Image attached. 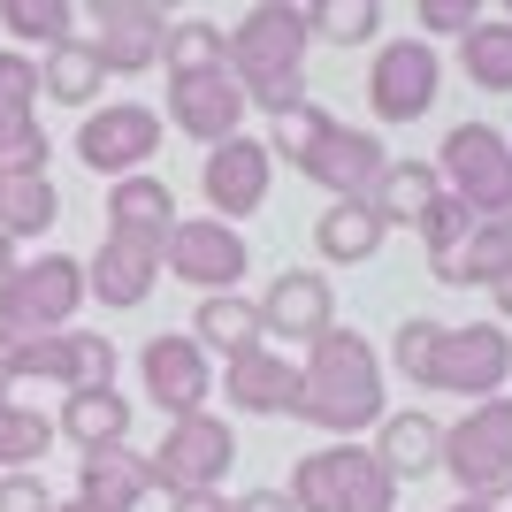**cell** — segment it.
Returning <instances> with one entry per match:
<instances>
[{"instance_id":"b9f144b4","label":"cell","mask_w":512,"mask_h":512,"mask_svg":"<svg viewBox=\"0 0 512 512\" xmlns=\"http://www.w3.org/2000/svg\"><path fill=\"white\" fill-rule=\"evenodd\" d=\"M245 100L268 107V115H283V107H299V100H306V77H299V69H291V77H268V85H253Z\"/></svg>"},{"instance_id":"7a4b0ae2","label":"cell","mask_w":512,"mask_h":512,"mask_svg":"<svg viewBox=\"0 0 512 512\" xmlns=\"http://www.w3.org/2000/svg\"><path fill=\"white\" fill-rule=\"evenodd\" d=\"M291 505L299 512H398V482H390V467L367 444L337 436V444H321V451L299 459Z\"/></svg>"},{"instance_id":"8d00e7d4","label":"cell","mask_w":512,"mask_h":512,"mask_svg":"<svg viewBox=\"0 0 512 512\" xmlns=\"http://www.w3.org/2000/svg\"><path fill=\"white\" fill-rule=\"evenodd\" d=\"M0 23L23 46H62L69 39V0H0Z\"/></svg>"},{"instance_id":"7dc6e473","label":"cell","mask_w":512,"mask_h":512,"mask_svg":"<svg viewBox=\"0 0 512 512\" xmlns=\"http://www.w3.org/2000/svg\"><path fill=\"white\" fill-rule=\"evenodd\" d=\"M16 276V245H8V237H0V283Z\"/></svg>"},{"instance_id":"603a6c76","label":"cell","mask_w":512,"mask_h":512,"mask_svg":"<svg viewBox=\"0 0 512 512\" xmlns=\"http://www.w3.org/2000/svg\"><path fill=\"white\" fill-rule=\"evenodd\" d=\"M77 497L100 512H138L153 497V467H146V451H77Z\"/></svg>"},{"instance_id":"f546056e","label":"cell","mask_w":512,"mask_h":512,"mask_svg":"<svg viewBox=\"0 0 512 512\" xmlns=\"http://www.w3.org/2000/svg\"><path fill=\"white\" fill-rule=\"evenodd\" d=\"M107 85V69H100V54H92L77 31H69L62 46H46V62H39V92L46 100H62V107H92V92Z\"/></svg>"},{"instance_id":"277c9868","label":"cell","mask_w":512,"mask_h":512,"mask_svg":"<svg viewBox=\"0 0 512 512\" xmlns=\"http://www.w3.org/2000/svg\"><path fill=\"white\" fill-rule=\"evenodd\" d=\"M444 474L459 497H512V398H474L444 428Z\"/></svg>"},{"instance_id":"f6af8a7d","label":"cell","mask_w":512,"mask_h":512,"mask_svg":"<svg viewBox=\"0 0 512 512\" xmlns=\"http://www.w3.org/2000/svg\"><path fill=\"white\" fill-rule=\"evenodd\" d=\"M444 512H505L497 497H459V505H444Z\"/></svg>"},{"instance_id":"4dcf8cb0","label":"cell","mask_w":512,"mask_h":512,"mask_svg":"<svg viewBox=\"0 0 512 512\" xmlns=\"http://www.w3.org/2000/svg\"><path fill=\"white\" fill-rule=\"evenodd\" d=\"M436 192H444V176L428 169V161H383V176H375L367 207L383 214V222H421Z\"/></svg>"},{"instance_id":"cb8c5ba5","label":"cell","mask_w":512,"mask_h":512,"mask_svg":"<svg viewBox=\"0 0 512 512\" xmlns=\"http://www.w3.org/2000/svg\"><path fill=\"white\" fill-rule=\"evenodd\" d=\"M153 268H161V253L130 245V237H100V253L85 260V291L100 306H146L153 299Z\"/></svg>"},{"instance_id":"c3c4849f","label":"cell","mask_w":512,"mask_h":512,"mask_svg":"<svg viewBox=\"0 0 512 512\" xmlns=\"http://www.w3.org/2000/svg\"><path fill=\"white\" fill-rule=\"evenodd\" d=\"M0 398H16V375H8V360H0Z\"/></svg>"},{"instance_id":"ab89813d","label":"cell","mask_w":512,"mask_h":512,"mask_svg":"<svg viewBox=\"0 0 512 512\" xmlns=\"http://www.w3.org/2000/svg\"><path fill=\"white\" fill-rule=\"evenodd\" d=\"M0 512H54V490L39 482V467H8L0 474Z\"/></svg>"},{"instance_id":"44dd1931","label":"cell","mask_w":512,"mask_h":512,"mask_svg":"<svg viewBox=\"0 0 512 512\" xmlns=\"http://www.w3.org/2000/svg\"><path fill=\"white\" fill-rule=\"evenodd\" d=\"M169 230H176V192H169V184H161L153 169L115 176V192H107V237H130V245L161 253Z\"/></svg>"},{"instance_id":"e575fe53","label":"cell","mask_w":512,"mask_h":512,"mask_svg":"<svg viewBox=\"0 0 512 512\" xmlns=\"http://www.w3.org/2000/svg\"><path fill=\"white\" fill-rule=\"evenodd\" d=\"M474 222H482V207H474V199H459V192H436V199H428V214L413 222V230L428 237V260H436V253H459V245L474 237Z\"/></svg>"},{"instance_id":"681fc988","label":"cell","mask_w":512,"mask_h":512,"mask_svg":"<svg viewBox=\"0 0 512 512\" xmlns=\"http://www.w3.org/2000/svg\"><path fill=\"white\" fill-rule=\"evenodd\" d=\"M54 512H100V505H85V497H69V505H54Z\"/></svg>"},{"instance_id":"7402d4cb","label":"cell","mask_w":512,"mask_h":512,"mask_svg":"<svg viewBox=\"0 0 512 512\" xmlns=\"http://www.w3.org/2000/svg\"><path fill=\"white\" fill-rule=\"evenodd\" d=\"M367 451L390 467V482H421V474L444 467V421H436V413H421V406L383 413V421H375V444H367Z\"/></svg>"},{"instance_id":"83f0119b","label":"cell","mask_w":512,"mask_h":512,"mask_svg":"<svg viewBox=\"0 0 512 512\" xmlns=\"http://www.w3.org/2000/svg\"><path fill=\"white\" fill-rule=\"evenodd\" d=\"M62 222V192L46 184V169H0V237L23 245Z\"/></svg>"},{"instance_id":"ee69618b","label":"cell","mask_w":512,"mask_h":512,"mask_svg":"<svg viewBox=\"0 0 512 512\" xmlns=\"http://www.w3.org/2000/svg\"><path fill=\"white\" fill-rule=\"evenodd\" d=\"M237 512H299V505H291V490H245Z\"/></svg>"},{"instance_id":"60d3db41","label":"cell","mask_w":512,"mask_h":512,"mask_svg":"<svg viewBox=\"0 0 512 512\" xmlns=\"http://www.w3.org/2000/svg\"><path fill=\"white\" fill-rule=\"evenodd\" d=\"M421 23L428 31H467V23H482V0H421Z\"/></svg>"},{"instance_id":"d6a6232c","label":"cell","mask_w":512,"mask_h":512,"mask_svg":"<svg viewBox=\"0 0 512 512\" xmlns=\"http://www.w3.org/2000/svg\"><path fill=\"white\" fill-rule=\"evenodd\" d=\"M375 31H383V8H375V0H306V39L367 46Z\"/></svg>"},{"instance_id":"5b68a950","label":"cell","mask_w":512,"mask_h":512,"mask_svg":"<svg viewBox=\"0 0 512 512\" xmlns=\"http://www.w3.org/2000/svg\"><path fill=\"white\" fill-rule=\"evenodd\" d=\"M153 467V490H222V474L237 467V428L214 421V413H184V421H169V436L146 451Z\"/></svg>"},{"instance_id":"e0dca14e","label":"cell","mask_w":512,"mask_h":512,"mask_svg":"<svg viewBox=\"0 0 512 512\" xmlns=\"http://www.w3.org/2000/svg\"><path fill=\"white\" fill-rule=\"evenodd\" d=\"M367 100L383 123H421L436 107V46L428 39H398L375 54V77H367Z\"/></svg>"},{"instance_id":"74e56055","label":"cell","mask_w":512,"mask_h":512,"mask_svg":"<svg viewBox=\"0 0 512 512\" xmlns=\"http://www.w3.org/2000/svg\"><path fill=\"white\" fill-rule=\"evenodd\" d=\"M222 31H214V23H169V39H161V62H169V77L176 69H214L222 62Z\"/></svg>"},{"instance_id":"d6986e66","label":"cell","mask_w":512,"mask_h":512,"mask_svg":"<svg viewBox=\"0 0 512 512\" xmlns=\"http://www.w3.org/2000/svg\"><path fill=\"white\" fill-rule=\"evenodd\" d=\"M31 92H39L31 54L0 46V169H46V130L31 115Z\"/></svg>"},{"instance_id":"8fae6325","label":"cell","mask_w":512,"mask_h":512,"mask_svg":"<svg viewBox=\"0 0 512 512\" xmlns=\"http://www.w3.org/2000/svg\"><path fill=\"white\" fill-rule=\"evenodd\" d=\"M444 192H459V199H474L482 214H497L505 207V184H512V146H505V130L497 123H459V130H444Z\"/></svg>"},{"instance_id":"d4e9b609","label":"cell","mask_w":512,"mask_h":512,"mask_svg":"<svg viewBox=\"0 0 512 512\" xmlns=\"http://www.w3.org/2000/svg\"><path fill=\"white\" fill-rule=\"evenodd\" d=\"M54 436H69L77 451H115V444H130V398H123L115 383H107V390H62Z\"/></svg>"},{"instance_id":"484cf974","label":"cell","mask_w":512,"mask_h":512,"mask_svg":"<svg viewBox=\"0 0 512 512\" xmlns=\"http://www.w3.org/2000/svg\"><path fill=\"white\" fill-rule=\"evenodd\" d=\"M428 268H436V283H451V291H459V283L512 276V214H482L467 245H459V253H436Z\"/></svg>"},{"instance_id":"3957f363","label":"cell","mask_w":512,"mask_h":512,"mask_svg":"<svg viewBox=\"0 0 512 512\" xmlns=\"http://www.w3.org/2000/svg\"><path fill=\"white\" fill-rule=\"evenodd\" d=\"M85 299H92V291H85V260L39 253L31 268L16 260V276L0 283V352L23 344V337H54V329H69Z\"/></svg>"},{"instance_id":"6da1fadb","label":"cell","mask_w":512,"mask_h":512,"mask_svg":"<svg viewBox=\"0 0 512 512\" xmlns=\"http://www.w3.org/2000/svg\"><path fill=\"white\" fill-rule=\"evenodd\" d=\"M390 413V383H383V352L360 329H329L306 344L299 367V421L329 428V436H360Z\"/></svg>"},{"instance_id":"816d5d0a","label":"cell","mask_w":512,"mask_h":512,"mask_svg":"<svg viewBox=\"0 0 512 512\" xmlns=\"http://www.w3.org/2000/svg\"><path fill=\"white\" fill-rule=\"evenodd\" d=\"M497 214H512V184H505V207H497Z\"/></svg>"},{"instance_id":"8992f818","label":"cell","mask_w":512,"mask_h":512,"mask_svg":"<svg viewBox=\"0 0 512 512\" xmlns=\"http://www.w3.org/2000/svg\"><path fill=\"white\" fill-rule=\"evenodd\" d=\"M306 16L291 8V0H260L253 16L230 31V46H222V69H230L237 85L253 92V85H268V77H291V69L306 62Z\"/></svg>"},{"instance_id":"7c38bea8","label":"cell","mask_w":512,"mask_h":512,"mask_svg":"<svg viewBox=\"0 0 512 512\" xmlns=\"http://www.w3.org/2000/svg\"><path fill=\"white\" fill-rule=\"evenodd\" d=\"M161 39H169V23L138 8V0H85V46L100 54L107 77H138V69L161 62Z\"/></svg>"},{"instance_id":"bcb514c9","label":"cell","mask_w":512,"mask_h":512,"mask_svg":"<svg viewBox=\"0 0 512 512\" xmlns=\"http://www.w3.org/2000/svg\"><path fill=\"white\" fill-rule=\"evenodd\" d=\"M490 291H497V314H505V321H512V276H497V283H490Z\"/></svg>"},{"instance_id":"ffe728a7","label":"cell","mask_w":512,"mask_h":512,"mask_svg":"<svg viewBox=\"0 0 512 512\" xmlns=\"http://www.w3.org/2000/svg\"><path fill=\"white\" fill-rule=\"evenodd\" d=\"M383 161H390V153L375 146L367 130H344L337 115H329V130L314 138V153H306L299 169L314 176L329 199H367V192H375V176H383Z\"/></svg>"},{"instance_id":"5bb4252c","label":"cell","mask_w":512,"mask_h":512,"mask_svg":"<svg viewBox=\"0 0 512 512\" xmlns=\"http://www.w3.org/2000/svg\"><path fill=\"white\" fill-rule=\"evenodd\" d=\"M268 176H276V153L260 138H214L207 146V169H199V192H207V214L214 222H237V214H260L268 199Z\"/></svg>"},{"instance_id":"f5cc1de1","label":"cell","mask_w":512,"mask_h":512,"mask_svg":"<svg viewBox=\"0 0 512 512\" xmlns=\"http://www.w3.org/2000/svg\"><path fill=\"white\" fill-rule=\"evenodd\" d=\"M505 8H512V0H505Z\"/></svg>"},{"instance_id":"ba28073f","label":"cell","mask_w":512,"mask_h":512,"mask_svg":"<svg viewBox=\"0 0 512 512\" xmlns=\"http://www.w3.org/2000/svg\"><path fill=\"white\" fill-rule=\"evenodd\" d=\"M16 383H54V390H107L115 383V344L85 337V329H54V337H23L0 352Z\"/></svg>"},{"instance_id":"f1b7e54d","label":"cell","mask_w":512,"mask_h":512,"mask_svg":"<svg viewBox=\"0 0 512 512\" xmlns=\"http://www.w3.org/2000/svg\"><path fill=\"white\" fill-rule=\"evenodd\" d=\"M192 337H199V344H214L222 360H237V352L268 344V337H260V306H253V299H237V291H207V299H199Z\"/></svg>"},{"instance_id":"ac0fdd59","label":"cell","mask_w":512,"mask_h":512,"mask_svg":"<svg viewBox=\"0 0 512 512\" xmlns=\"http://www.w3.org/2000/svg\"><path fill=\"white\" fill-rule=\"evenodd\" d=\"M222 398L237 413H260V421H299V367L276 344H253V352H237L222 367Z\"/></svg>"},{"instance_id":"7bdbcfd3","label":"cell","mask_w":512,"mask_h":512,"mask_svg":"<svg viewBox=\"0 0 512 512\" xmlns=\"http://www.w3.org/2000/svg\"><path fill=\"white\" fill-rule=\"evenodd\" d=\"M169 512H237V497H222V490H176Z\"/></svg>"},{"instance_id":"f35d334b","label":"cell","mask_w":512,"mask_h":512,"mask_svg":"<svg viewBox=\"0 0 512 512\" xmlns=\"http://www.w3.org/2000/svg\"><path fill=\"white\" fill-rule=\"evenodd\" d=\"M321 130H329V115H321L314 100H299V107H283V115H276V146H268V153H291V161H306Z\"/></svg>"},{"instance_id":"52a82bcc","label":"cell","mask_w":512,"mask_h":512,"mask_svg":"<svg viewBox=\"0 0 512 512\" xmlns=\"http://www.w3.org/2000/svg\"><path fill=\"white\" fill-rule=\"evenodd\" d=\"M161 268H169L176 283H192L199 299H207V291H237V283H245V268H253V253H245L237 222H214V214H176L169 245H161Z\"/></svg>"},{"instance_id":"d590c367","label":"cell","mask_w":512,"mask_h":512,"mask_svg":"<svg viewBox=\"0 0 512 512\" xmlns=\"http://www.w3.org/2000/svg\"><path fill=\"white\" fill-rule=\"evenodd\" d=\"M444 329H451V321H428V314L398 321V337H390V360H398V375H406V383H421V390H428V375H436V344H444Z\"/></svg>"},{"instance_id":"1f68e13d","label":"cell","mask_w":512,"mask_h":512,"mask_svg":"<svg viewBox=\"0 0 512 512\" xmlns=\"http://www.w3.org/2000/svg\"><path fill=\"white\" fill-rule=\"evenodd\" d=\"M459 62L482 92H512V16L505 23H467L459 31Z\"/></svg>"},{"instance_id":"9a60e30c","label":"cell","mask_w":512,"mask_h":512,"mask_svg":"<svg viewBox=\"0 0 512 512\" xmlns=\"http://www.w3.org/2000/svg\"><path fill=\"white\" fill-rule=\"evenodd\" d=\"M253 306H260V337H276V344H314L337 329L329 276H314V268H276Z\"/></svg>"},{"instance_id":"836d02e7","label":"cell","mask_w":512,"mask_h":512,"mask_svg":"<svg viewBox=\"0 0 512 512\" xmlns=\"http://www.w3.org/2000/svg\"><path fill=\"white\" fill-rule=\"evenodd\" d=\"M46 451H54V421L31 406H16V398H0V474L8 467H39Z\"/></svg>"},{"instance_id":"f907efd6","label":"cell","mask_w":512,"mask_h":512,"mask_svg":"<svg viewBox=\"0 0 512 512\" xmlns=\"http://www.w3.org/2000/svg\"><path fill=\"white\" fill-rule=\"evenodd\" d=\"M138 8H153V16H169V8H176V0H138Z\"/></svg>"},{"instance_id":"4fadbf2b","label":"cell","mask_w":512,"mask_h":512,"mask_svg":"<svg viewBox=\"0 0 512 512\" xmlns=\"http://www.w3.org/2000/svg\"><path fill=\"white\" fill-rule=\"evenodd\" d=\"M138 383H146V398L169 421H184V413H207L214 398V367H207V344L184 329V337H153L146 352H138Z\"/></svg>"},{"instance_id":"2e32d148","label":"cell","mask_w":512,"mask_h":512,"mask_svg":"<svg viewBox=\"0 0 512 512\" xmlns=\"http://www.w3.org/2000/svg\"><path fill=\"white\" fill-rule=\"evenodd\" d=\"M245 85H237L230 69H176L169 77V123L192 130L199 146H214V138H237V123H245Z\"/></svg>"},{"instance_id":"30bf717a","label":"cell","mask_w":512,"mask_h":512,"mask_svg":"<svg viewBox=\"0 0 512 512\" xmlns=\"http://www.w3.org/2000/svg\"><path fill=\"white\" fill-rule=\"evenodd\" d=\"M161 153V115L138 100H115V107H92L77 123V161L100 176H138Z\"/></svg>"},{"instance_id":"4316f807","label":"cell","mask_w":512,"mask_h":512,"mask_svg":"<svg viewBox=\"0 0 512 512\" xmlns=\"http://www.w3.org/2000/svg\"><path fill=\"white\" fill-rule=\"evenodd\" d=\"M383 237H390V222L367 207V199H329V214L314 222V253L337 260V268H352V260L383 253Z\"/></svg>"},{"instance_id":"9c48e42d","label":"cell","mask_w":512,"mask_h":512,"mask_svg":"<svg viewBox=\"0 0 512 512\" xmlns=\"http://www.w3.org/2000/svg\"><path fill=\"white\" fill-rule=\"evenodd\" d=\"M505 383H512V337H505V321H459V329H444L428 390H444V398H497Z\"/></svg>"}]
</instances>
